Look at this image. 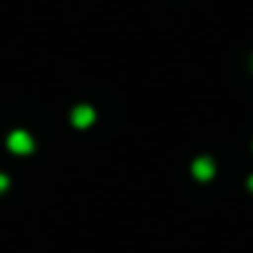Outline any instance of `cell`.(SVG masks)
Masks as SVG:
<instances>
[{
  "label": "cell",
  "mask_w": 253,
  "mask_h": 253,
  "mask_svg": "<svg viewBox=\"0 0 253 253\" xmlns=\"http://www.w3.org/2000/svg\"><path fill=\"white\" fill-rule=\"evenodd\" d=\"M8 149H10L13 154L28 157V154L35 152V139H33L30 132H25V129H15V132L8 134Z\"/></svg>",
  "instance_id": "1"
},
{
  "label": "cell",
  "mask_w": 253,
  "mask_h": 253,
  "mask_svg": "<svg viewBox=\"0 0 253 253\" xmlns=\"http://www.w3.org/2000/svg\"><path fill=\"white\" fill-rule=\"evenodd\" d=\"M70 117H72V124L77 126V129H87L89 124H94L97 112H94V107H89V104H77Z\"/></svg>",
  "instance_id": "2"
},
{
  "label": "cell",
  "mask_w": 253,
  "mask_h": 253,
  "mask_svg": "<svg viewBox=\"0 0 253 253\" xmlns=\"http://www.w3.org/2000/svg\"><path fill=\"white\" fill-rule=\"evenodd\" d=\"M191 174L199 179V181H209L213 174H216V167L209 157H199L194 164H191Z\"/></svg>",
  "instance_id": "3"
},
{
  "label": "cell",
  "mask_w": 253,
  "mask_h": 253,
  "mask_svg": "<svg viewBox=\"0 0 253 253\" xmlns=\"http://www.w3.org/2000/svg\"><path fill=\"white\" fill-rule=\"evenodd\" d=\"M8 189H10V179H8V174L0 171V194H5Z\"/></svg>",
  "instance_id": "4"
},
{
  "label": "cell",
  "mask_w": 253,
  "mask_h": 253,
  "mask_svg": "<svg viewBox=\"0 0 253 253\" xmlns=\"http://www.w3.org/2000/svg\"><path fill=\"white\" fill-rule=\"evenodd\" d=\"M251 186H253V179H251Z\"/></svg>",
  "instance_id": "5"
}]
</instances>
